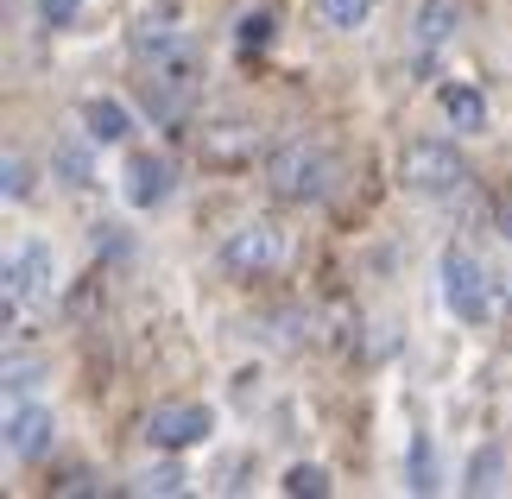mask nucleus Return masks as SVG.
<instances>
[{"label":"nucleus","instance_id":"obj_9","mask_svg":"<svg viewBox=\"0 0 512 499\" xmlns=\"http://www.w3.org/2000/svg\"><path fill=\"white\" fill-rule=\"evenodd\" d=\"M45 285H51V247L45 241H26L7 259V291L13 297H45Z\"/></svg>","mask_w":512,"mask_h":499},{"label":"nucleus","instance_id":"obj_7","mask_svg":"<svg viewBox=\"0 0 512 499\" xmlns=\"http://www.w3.org/2000/svg\"><path fill=\"white\" fill-rule=\"evenodd\" d=\"M45 449H51V411L45 405H13V417H7V455L38 462Z\"/></svg>","mask_w":512,"mask_h":499},{"label":"nucleus","instance_id":"obj_25","mask_svg":"<svg viewBox=\"0 0 512 499\" xmlns=\"http://www.w3.org/2000/svg\"><path fill=\"white\" fill-rule=\"evenodd\" d=\"M500 222H506V234H512V209H506V215H500Z\"/></svg>","mask_w":512,"mask_h":499},{"label":"nucleus","instance_id":"obj_22","mask_svg":"<svg viewBox=\"0 0 512 499\" xmlns=\"http://www.w3.org/2000/svg\"><path fill=\"white\" fill-rule=\"evenodd\" d=\"M272 26H279V13H247V26H241V45L253 51V45H266L272 38Z\"/></svg>","mask_w":512,"mask_h":499},{"label":"nucleus","instance_id":"obj_19","mask_svg":"<svg viewBox=\"0 0 512 499\" xmlns=\"http://www.w3.org/2000/svg\"><path fill=\"white\" fill-rule=\"evenodd\" d=\"M500 449H487V455H475V462H468V493H494L500 481Z\"/></svg>","mask_w":512,"mask_h":499},{"label":"nucleus","instance_id":"obj_5","mask_svg":"<svg viewBox=\"0 0 512 499\" xmlns=\"http://www.w3.org/2000/svg\"><path fill=\"white\" fill-rule=\"evenodd\" d=\"M209 430H215L209 405H159V411L146 417V443H152V449H165V455H177V449H196Z\"/></svg>","mask_w":512,"mask_h":499},{"label":"nucleus","instance_id":"obj_1","mask_svg":"<svg viewBox=\"0 0 512 499\" xmlns=\"http://www.w3.org/2000/svg\"><path fill=\"white\" fill-rule=\"evenodd\" d=\"M266 190L279 203H323L336 190V158H329L317 139H285L279 152L266 158Z\"/></svg>","mask_w":512,"mask_h":499},{"label":"nucleus","instance_id":"obj_2","mask_svg":"<svg viewBox=\"0 0 512 499\" xmlns=\"http://www.w3.org/2000/svg\"><path fill=\"white\" fill-rule=\"evenodd\" d=\"M399 184L411 196H456L468 184V158L449 139H411L399 152Z\"/></svg>","mask_w":512,"mask_h":499},{"label":"nucleus","instance_id":"obj_4","mask_svg":"<svg viewBox=\"0 0 512 499\" xmlns=\"http://www.w3.org/2000/svg\"><path fill=\"white\" fill-rule=\"evenodd\" d=\"M443 297L462 323H487L494 316V285H487V272L468 253H443Z\"/></svg>","mask_w":512,"mask_h":499},{"label":"nucleus","instance_id":"obj_16","mask_svg":"<svg viewBox=\"0 0 512 499\" xmlns=\"http://www.w3.org/2000/svg\"><path fill=\"white\" fill-rule=\"evenodd\" d=\"M405 487L411 493H430V487H437V455H430L424 436H411V481Z\"/></svg>","mask_w":512,"mask_h":499},{"label":"nucleus","instance_id":"obj_17","mask_svg":"<svg viewBox=\"0 0 512 499\" xmlns=\"http://www.w3.org/2000/svg\"><path fill=\"white\" fill-rule=\"evenodd\" d=\"M7 177H0V190H7V203H19V196H32V165L19 152H7V165H0Z\"/></svg>","mask_w":512,"mask_h":499},{"label":"nucleus","instance_id":"obj_23","mask_svg":"<svg viewBox=\"0 0 512 499\" xmlns=\"http://www.w3.org/2000/svg\"><path fill=\"white\" fill-rule=\"evenodd\" d=\"M32 379H38V367H19V361H7V392L19 398V392H26L32 386Z\"/></svg>","mask_w":512,"mask_h":499},{"label":"nucleus","instance_id":"obj_13","mask_svg":"<svg viewBox=\"0 0 512 499\" xmlns=\"http://www.w3.org/2000/svg\"><path fill=\"white\" fill-rule=\"evenodd\" d=\"M449 32H456V0H424L418 7V45L437 51Z\"/></svg>","mask_w":512,"mask_h":499},{"label":"nucleus","instance_id":"obj_12","mask_svg":"<svg viewBox=\"0 0 512 499\" xmlns=\"http://www.w3.org/2000/svg\"><path fill=\"white\" fill-rule=\"evenodd\" d=\"M437 102H443V114H449V127H462V133H481V127H487V102H481V89L449 83Z\"/></svg>","mask_w":512,"mask_h":499},{"label":"nucleus","instance_id":"obj_11","mask_svg":"<svg viewBox=\"0 0 512 499\" xmlns=\"http://www.w3.org/2000/svg\"><path fill=\"white\" fill-rule=\"evenodd\" d=\"M83 127L102 139V146H121V139L133 133V114L114 102V95H95V102H83Z\"/></svg>","mask_w":512,"mask_h":499},{"label":"nucleus","instance_id":"obj_18","mask_svg":"<svg viewBox=\"0 0 512 499\" xmlns=\"http://www.w3.org/2000/svg\"><path fill=\"white\" fill-rule=\"evenodd\" d=\"M184 487H190V474H184V468H171V462L140 474V493H184Z\"/></svg>","mask_w":512,"mask_h":499},{"label":"nucleus","instance_id":"obj_20","mask_svg":"<svg viewBox=\"0 0 512 499\" xmlns=\"http://www.w3.org/2000/svg\"><path fill=\"white\" fill-rule=\"evenodd\" d=\"M57 171H64V184H89V152H76L64 139V146H57Z\"/></svg>","mask_w":512,"mask_h":499},{"label":"nucleus","instance_id":"obj_6","mask_svg":"<svg viewBox=\"0 0 512 499\" xmlns=\"http://www.w3.org/2000/svg\"><path fill=\"white\" fill-rule=\"evenodd\" d=\"M121 196H127V209H159L171 196V165L159 152H133L121 171Z\"/></svg>","mask_w":512,"mask_h":499},{"label":"nucleus","instance_id":"obj_8","mask_svg":"<svg viewBox=\"0 0 512 499\" xmlns=\"http://www.w3.org/2000/svg\"><path fill=\"white\" fill-rule=\"evenodd\" d=\"M177 26H184V19H177V0H159V7H146L140 19H133V38H127V45L140 51V57L177 51Z\"/></svg>","mask_w":512,"mask_h":499},{"label":"nucleus","instance_id":"obj_15","mask_svg":"<svg viewBox=\"0 0 512 499\" xmlns=\"http://www.w3.org/2000/svg\"><path fill=\"white\" fill-rule=\"evenodd\" d=\"M285 493H298V499H329V474L317 462H298L285 474Z\"/></svg>","mask_w":512,"mask_h":499},{"label":"nucleus","instance_id":"obj_10","mask_svg":"<svg viewBox=\"0 0 512 499\" xmlns=\"http://www.w3.org/2000/svg\"><path fill=\"white\" fill-rule=\"evenodd\" d=\"M203 158L209 165H247L253 158V127L247 121H222L203 133Z\"/></svg>","mask_w":512,"mask_h":499},{"label":"nucleus","instance_id":"obj_14","mask_svg":"<svg viewBox=\"0 0 512 499\" xmlns=\"http://www.w3.org/2000/svg\"><path fill=\"white\" fill-rule=\"evenodd\" d=\"M367 7H373V0H317V19H323V26H336V32H361L367 26Z\"/></svg>","mask_w":512,"mask_h":499},{"label":"nucleus","instance_id":"obj_24","mask_svg":"<svg viewBox=\"0 0 512 499\" xmlns=\"http://www.w3.org/2000/svg\"><path fill=\"white\" fill-rule=\"evenodd\" d=\"M51 493H95V481H89V474H64Z\"/></svg>","mask_w":512,"mask_h":499},{"label":"nucleus","instance_id":"obj_21","mask_svg":"<svg viewBox=\"0 0 512 499\" xmlns=\"http://www.w3.org/2000/svg\"><path fill=\"white\" fill-rule=\"evenodd\" d=\"M76 7H83V0H38V13H45L51 32H70L76 26Z\"/></svg>","mask_w":512,"mask_h":499},{"label":"nucleus","instance_id":"obj_3","mask_svg":"<svg viewBox=\"0 0 512 499\" xmlns=\"http://www.w3.org/2000/svg\"><path fill=\"white\" fill-rule=\"evenodd\" d=\"M222 266H228L234 278H266V272H279V266H285V234L272 228V222L234 228L228 247H222Z\"/></svg>","mask_w":512,"mask_h":499}]
</instances>
